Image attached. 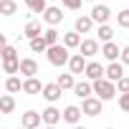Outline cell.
Wrapping results in <instances>:
<instances>
[{
    "label": "cell",
    "instance_id": "cell-5",
    "mask_svg": "<svg viewBox=\"0 0 129 129\" xmlns=\"http://www.w3.org/2000/svg\"><path fill=\"white\" fill-rule=\"evenodd\" d=\"M89 81H99V79H106V69L101 66L99 61H89V66H86V74H84Z\"/></svg>",
    "mask_w": 129,
    "mask_h": 129
},
{
    "label": "cell",
    "instance_id": "cell-12",
    "mask_svg": "<svg viewBox=\"0 0 129 129\" xmlns=\"http://www.w3.org/2000/svg\"><path fill=\"white\" fill-rule=\"evenodd\" d=\"M20 74H23L25 79H36V74H38V61H36V58H23V61H20Z\"/></svg>",
    "mask_w": 129,
    "mask_h": 129
},
{
    "label": "cell",
    "instance_id": "cell-30",
    "mask_svg": "<svg viewBox=\"0 0 129 129\" xmlns=\"http://www.w3.org/2000/svg\"><path fill=\"white\" fill-rule=\"evenodd\" d=\"M3 61H18V51L13 46H3Z\"/></svg>",
    "mask_w": 129,
    "mask_h": 129
},
{
    "label": "cell",
    "instance_id": "cell-18",
    "mask_svg": "<svg viewBox=\"0 0 129 129\" xmlns=\"http://www.w3.org/2000/svg\"><path fill=\"white\" fill-rule=\"evenodd\" d=\"M91 28H94L91 15H79V18H76V23H74V30H76V33H89Z\"/></svg>",
    "mask_w": 129,
    "mask_h": 129
},
{
    "label": "cell",
    "instance_id": "cell-22",
    "mask_svg": "<svg viewBox=\"0 0 129 129\" xmlns=\"http://www.w3.org/2000/svg\"><path fill=\"white\" fill-rule=\"evenodd\" d=\"M0 111H3V114H13V111H15V99H13L10 94H3V96H0Z\"/></svg>",
    "mask_w": 129,
    "mask_h": 129
},
{
    "label": "cell",
    "instance_id": "cell-29",
    "mask_svg": "<svg viewBox=\"0 0 129 129\" xmlns=\"http://www.w3.org/2000/svg\"><path fill=\"white\" fill-rule=\"evenodd\" d=\"M43 38H46V43H48V46H58V30H56V28L43 30Z\"/></svg>",
    "mask_w": 129,
    "mask_h": 129
},
{
    "label": "cell",
    "instance_id": "cell-20",
    "mask_svg": "<svg viewBox=\"0 0 129 129\" xmlns=\"http://www.w3.org/2000/svg\"><path fill=\"white\" fill-rule=\"evenodd\" d=\"M81 33H76V30H71V33H66V36H63V46H66L69 51L71 48H81Z\"/></svg>",
    "mask_w": 129,
    "mask_h": 129
},
{
    "label": "cell",
    "instance_id": "cell-21",
    "mask_svg": "<svg viewBox=\"0 0 129 129\" xmlns=\"http://www.w3.org/2000/svg\"><path fill=\"white\" fill-rule=\"evenodd\" d=\"M56 84H58L63 91H69V89L74 91V86H76V79H74V74H61V76L56 79Z\"/></svg>",
    "mask_w": 129,
    "mask_h": 129
},
{
    "label": "cell",
    "instance_id": "cell-14",
    "mask_svg": "<svg viewBox=\"0 0 129 129\" xmlns=\"http://www.w3.org/2000/svg\"><path fill=\"white\" fill-rule=\"evenodd\" d=\"M43 20L53 28V25H58L61 20H63V13H61V8H56V5H48V10L43 13Z\"/></svg>",
    "mask_w": 129,
    "mask_h": 129
},
{
    "label": "cell",
    "instance_id": "cell-11",
    "mask_svg": "<svg viewBox=\"0 0 129 129\" xmlns=\"http://www.w3.org/2000/svg\"><path fill=\"white\" fill-rule=\"evenodd\" d=\"M61 94H63V89H61V86H58V84L53 81V84H46V89H43V94H41V96H43L46 101L56 104V101L61 99Z\"/></svg>",
    "mask_w": 129,
    "mask_h": 129
},
{
    "label": "cell",
    "instance_id": "cell-26",
    "mask_svg": "<svg viewBox=\"0 0 129 129\" xmlns=\"http://www.w3.org/2000/svg\"><path fill=\"white\" fill-rule=\"evenodd\" d=\"M20 61H23V58H18V61H3V71H5L8 76L20 74Z\"/></svg>",
    "mask_w": 129,
    "mask_h": 129
},
{
    "label": "cell",
    "instance_id": "cell-8",
    "mask_svg": "<svg viewBox=\"0 0 129 129\" xmlns=\"http://www.w3.org/2000/svg\"><path fill=\"white\" fill-rule=\"evenodd\" d=\"M109 18H111V10H109L106 5H99V3H96V5L91 8V20H94V23L106 25V20H109Z\"/></svg>",
    "mask_w": 129,
    "mask_h": 129
},
{
    "label": "cell",
    "instance_id": "cell-4",
    "mask_svg": "<svg viewBox=\"0 0 129 129\" xmlns=\"http://www.w3.org/2000/svg\"><path fill=\"white\" fill-rule=\"evenodd\" d=\"M41 121H43V114H38L33 109L20 116V126H25V129H41Z\"/></svg>",
    "mask_w": 129,
    "mask_h": 129
},
{
    "label": "cell",
    "instance_id": "cell-40",
    "mask_svg": "<svg viewBox=\"0 0 129 129\" xmlns=\"http://www.w3.org/2000/svg\"><path fill=\"white\" fill-rule=\"evenodd\" d=\"M18 129H25V126H18Z\"/></svg>",
    "mask_w": 129,
    "mask_h": 129
},
{
    "label": "cell",
    "instance_id": "cell-33",
    "mask_svg": "<svg viewBox=\"0 0 129 129\" xmlns=\"http://www.w3.org/2000/svg\"><path fill=\"white\" fill-rule=\"evenodd\" d=\"M116 91H119V94H129V76H124V79L116 84Z\"/></svg>",
    "mask_w": 129,
    "mask_h": 129
},
{
    "label": "cell",
    "instance_id": "cell-15",
    "mask_svg": "<svg viewBox=\"0 0 129 129\" xmlns=\"http://www.w3.org/2000/svg\"><path fill=\"white\" fill-rule=\"evenodd\" d=\"M41 114H43V121H46V126H56V124L63 119V114H61L56 106H48V109H43Z\"/></svg>",
    "mask_w": 129,
    "mask_h": 129
},
{
    "label": "cell",
    "instance_id": "cell-7",
    "mask_svg": "<svg viewBox=\"0 0 129 129\" xmlns=\"http://www.w3.org/2000/svg\"><path fill=\"white\" fill-rule=\"evenodd\" d=\"M86 66H89V61L81 56V53H74L71 61H69V74H86Z\"/></svg>",
    "mask_w": 129,
    "mask_h": 129
},
{
    "label": "cell",
    "instance_id": "cell-36",
    "mask_svg": "<svg viewBox=\"0 0 129 129\" xmlns=\"http://www.w3.org/2000/svg\"><path fill=\"white\" fill-rule=\"evenodd\" d=\"M74 129H86V126H81V124H79V126H74Z\"/></svg>",
    "mask_w": 129,
    "mask_h": 129
},
{
    "label": "cell",
    "instance_id": "cell-38",
    "mask_svg": "<svg viewBox=\"0 0 129 129\" xmlns=\"http://www.w3.org/2000/svg\"><path fill=\"white\" fill-rule=\"evenodd\" d=\"M89 3H94V5H96V0H89Z\"/></svg>",
    "mask_w": 129,
    "mask_h": 129
},
{
    "label": "cell",
    "instance_id": "cell-23",
    "mask_svg": "<svg viewBox=\"0 0 129 129\" xmlns=\"http://www.w3.org/2000/svg\"><path fill=\"white\" fill-rule=\"evenodd\" d=\"M5 91H8V94H18V91H23V81H20L18 76H8V79H5Z\"/></svg>",
    "mask_w": 129,
    "mask_h": 129
},
{
    "label": "cell",
    "instance_id": "cell-24",
    "mask_svg": "<svg viewBox=\"0 0 129 129\" xmlns=\"http://www.w3.org/2000/svg\"><path fill=\"white\" fill-rule=\"evenodd\" d=\"M96 36H99V41H101V43H111V38H114V28H111L109 23H106V25H99Z\"/></svg>",
    "mask_w": 129,
    "mask_h": 129
},
{
    "label": "cell",
    "instance_id": "cell-37",
    "mask_svg": "<svg viewBox=\"0 0 129 129\" xmlns=\"http://www.w3.org/2000/svg\"><path fill=\"white\" fill-rule=\"evenodd\" d=\"M41 129H56V126H41Z\"/></svg>",
    "mask_w": 129,
    "mask_h": 129
},
{
    "label": "cell",
    "instance_id": "cell-34",
    "mask_svg": "<svg viewBox=\"0 0 129 129\" xmlns=\"http://www.w3.org/2000/svg\"><path fill=\"white\" fill-rule=\"evenodd\" d=\"M119 109L121 111H129V94H121L119 96Z\"/></svg>",
    "mask_w": 129,
    "mask_h": 129
},
{
    "label": "cell",
    "instance_id": "cell-2",
    "mask_svg": "<svg viewBox=\"0 0 129 129\" xmlns=\"http://www.w3.org/2000/svg\"><path fill=\"white\" fill-rule=\"evenodd\" d=\"M46 56H48V63H53V66H69L71 61V53L66 46H51Z\"/></svg>",
    "mask_w": 129,
    "mask_h": 129
},
{
    "label": "cell",
    "instance_id": "cell-16",
    "mask_svg": "<svg viewBox=\"0 0 129 129\" xmlns=\"http://www.w3.org/2000/svg\"><path fill=\"white\" fill-rule=\"evenodd\" d=\"M43 89H46V84H41L38 79H25L23 81V94L36 96V94H43Z\"/></svg>",
    "mask_w": 129,
    "mask_h": 129
},
{
    "label": "cell",
    "instance_id": "cell-13",
    "mask_svg": "<svg viewBox=\"0 0 129 129\" xmlns=\"http://www.w3.org/2000/svg\"><path fill=\"white\" fill-rule=\"evenodd\" d=\"M81 114H84V111H81L79 106H74V104H71V106H66V109H63V121H69L71 126H79Z\"/></svg>",
    "mask_w": 129,
    "mask_h": 129
},
{
    "label": "cell",
    "instance_id": "cell-3",
    "mask_svg": "<svg viewBox=\"0 0 129 129\" xmlns=\"http://www.w3.org/2000/svg\"><path fill=\"white\" fill-rule=\"evenodd\" d=\"M101 104H104V101H101L99 96H89V99L81 101V111H84L86 116H99V114H101Z\"/></svg>",
    "mask_w": 129,
    "mask_h": 129
},
{
    "label": "cell",
    "instance_id": "cell-25",
    "mask_svg": "<svg viewBox=\"0 0 129 129\" xmlns=\"http://www.w3.org/2000/svg\"><path fill=\"white\" fill-rule=\"evenodd\" d=\"M15 10H18V5H15V0H0V13H3L5 18L15 15Z\"/></svg>",
    "mask_w": 129,
    "mask_h": 129
},
{
    "label": "cell",
    "instance_id": "cell-19",
    "mask_svg": "<svg viewBox=\"0 0 129 129\" xmlns=\"http://www.w3.org/2000/svg\"><path fill=\"white\" fill-rule=\"evenodd\" d=\"M41 33H43V30H41V23H38V20H28V23H25V30H23V36H25L28 41H36V38H41Z\"/></svg>",
    "mask_w": 129,
    "mask_h": 129
},
{
    "label": "cell",
    "instance_id": "cell-28",
    "mask_svg": "<svg viewBox=\"0 0 129 129\" xmlns=\"http://www.w3.org/2000/svg\"><path fill=\"white\" fill-rule=\"evenodd\" d=\"M23 3L33 10V13H46L48 10V5H46V0H23Z\"/></svg>",
    "mask_w": 129,
    "mask_h": 129
},
{
    "label": "cell",
    "instance_id": "cell-31",
    "mask_svg": "<svg viewBox=\"0 0 129 129\" xmlns=\"http://www.w3.org/2000/svg\"><path fill=\"white\" fill-rule=\"evenodd\" d=\"M116 23H119L121 28H129V8H126V10H121V13L116 15Z\"/></svg>",
    "mask_w": 129,
    "mask_h": 129
},
{
    "label": "cell",
    "instance_id": "cell-1",
    "mask_svg": "<svg viewBox=\"0 0 129 129\" xmlns=\"http://www.w3.org/2000/svg\"><path fill=\"white\" fill-rule=\"evenodd\" d=\"M94 94L101 101H111L116 96V84L109 81V79H99V81H94Z\"/></svg>",
    "mask_w": 129,
    "mask_h": 129
},
{
    "label": "cell",
    "instance_id": "cell-39",
    "mask_svg": "<svg viewBox=\"0 0 129 129\" xmlns=\"http://www.w3.org/2000/svg\"><path fill=\"white\" fill-rule=\"evenodd\" d=\"M106 129H116V126H106Z\"/></svg>",
    "mask_w": 129,
    "mask_h": 129
},
{
    "label": "cell",
    "instance_id": "cell-10",
    "mask_svg": "<svg viewBox=\"0 0 129 129\" xmlns=\"http://www.w3.org/2000/svg\"><path fill=\"white\" fill-rule=\"evenodd\" d=\"M101 56H104L109 63H114V61L121 58V48H119L114 41H111V43H104V46H101Z\"/></svg>",
    "mask_w": 129,
    "mask_h": 129
},
{
    "label": "cell",
    "instance_id": "cell-17",
    "mask_svg": "<svg viewBox=\"0 0 129 129\" xmlns=\"http://www.w3.org/2000/svg\"><path fill=\"white\" fill-rule=\"evenodd\" d=\"M74 94H76L79 99H89V96L94 94V81H76Z\"/></svg>",
    "mask_w": 129,
    "mask_h": 129
},
{
    "label": "cell",
    "instance_id": "cell-27",
    "mask_svg": "<svg viewBox=\"0 0 129 129\" xmlns=\"http://www.w3.org/2000/svg\"><path fill=\"white\" fill-rule=\"evenodd\" d=\"M48 48H51V46L46 43V38H43V36H41V38H36V41H30V51H33V53H48Z\"/></svg>",
    "mask_w": 129,
    "mask_h": 129
},
{
    "label": "cell",
    "instance_id": "cell-6",
    "mask_svg": "<svg viewBox=\"0 0 129 129\" xmlns=\"http://www.w3.org/2000/svg\"><path fill=\"white\" fill-rule=\"evenodd\" d=\"M79 53H81L84 58H94L96 53H101V48H99V41H96V38H84V43H81Z\"/></svg>",
    "mask_w": 129,
    "mask_h": 129
},
{
    "label": "cell",
    "instance_id": "cell-9",
    "mask_svg": "<svg viewBox=\"0 0 129 129\" xmlns=\"http://www.w3.org/2000/svg\"><path fill=\"white\" fill-rule=\"evenodd\" d=\"M106 79L114 81V84H119V81L124 79V63H121V61H114V63L106 66Z\"/></svg>",
    "mask_w": 129,
    "mask_h": 129
},
{
    "label": "cell",
    "instance_id": "cell-35",
    "mask_svg": "<svg viewBox=\"0 0 129 129\" xmlns=\"http://www.w3.org/2000/svg\"><path fill=\"white\" fill-rule=\"evenodd\" d=\"M121 63H124V66H129V46H124L121 48V58H119Z\"/></svg>",
    "mask_w": 129,
    "mask_h": 129
},
{
    "label": "cell",
    "instance_id": "cell-32",
    "mask_svg": "<svg viewBox=\"0 0 129 129\" xmlns=\"http://www.w3.org/2000/svg\"><path fill=\"white\" fill-rule=\"evenodd\" d=\"M61 3H63V8H69V10H79L84 0H61Z\"/></svg>",
    "mask_w": 129,
    "mask_h": 129
}]
</instances>
